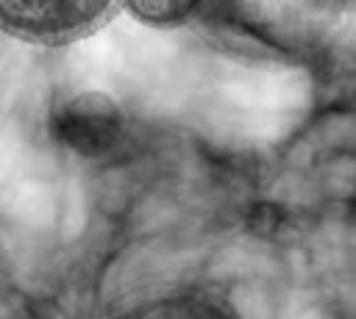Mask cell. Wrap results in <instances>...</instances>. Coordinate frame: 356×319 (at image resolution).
Here are the masks:
<instances>
[{
	"label": "cell",
	"mask_w": 356,
	"mask_h": 319,
	"mask_svg": "<svg viewBox=\"0 0 356 319\" xmlns=\"http://www.w3.org/2000/svg\"><path fill=\"white\" fill-rule=\"evenodd\" d=\"M111 0H0V28L39 42H61L83 33L103 17Z\"/></svg>",
	"instance_id": "6da1fadb"
},
{
	"label": "cell",
	"mask_w": 356,
	"mask_h": 319,
	"mask_svg": "<svg viewBox=\"0 0 356 319\" xmlns=\"http://www.w3.org/2000/svg\"><path fill=\"white\" fill-rule=\"evenodd\" d=\"M58 125L64 130V139L75 150L89 153V150H103L114 141L120 130V117L111 100L97 94H81L67 103Z\"/></svg>",
	"instance_id": "7a4b0ae2"
},
{
	"label": "cell",
	"mask_w": 356,
	"mask_h": 319,
	"mask_svg": "<svg viewBox=\"0 0 356 319\" xmlns=\"http://www.w3.org/2000/svg\"><path fill=\"white\" fill-rule=\"evenodd\" d=\"M114 319H239V313L214 297L172 294V297L139 302V305L117 313Z\"/></svg>",
	"instance_id": "3957f363"
},
{
	"label": "cell",
	"mask_w": 356,
	"mask_h": 319,
	"mask_svg": "<svg viewBox=\"0 0 356 319\" xmlns=\"http://www.w3.org/2000/svg\"><path fill=\"white\" fill-rule=\"evenodd\" d=\"M125 6L131 8L134 17L145 22L170 25V22L186 19L200 6V0H125Z\"/></svg>",
	"instance_id": "277c9868"
}]
</instances>
